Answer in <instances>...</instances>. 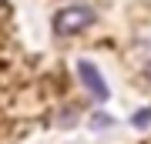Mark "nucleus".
I'll list each match as a JSON object with an SVG mask.
<instances>
[{
  "instance_id": "3",
  "label": "nucleus",
  "mask_w": 151,
  "mask_h": 144,
  "mask_svg": "<svg viewBox=\"0 0 151 144\" xmlns=\"http://www.w3.org/2000/svg\"><path fill=\"white\" fill-rule=\"evenodd\" d=\"M134 124H138V128L151 124V111H138V114H134Z\"/></svg>"
},
{
  "instance_id": "1",
  "label": "nucleus",
  "mask_w": 151,
  "mask_h": 144,
  "mask_svg": "<svg viewBox=\"0 0 151 144\" xmlns=\"http://www.w3.org/2000/svg\"><path fill=\"white\" fill-rule=\"evenodd\" d=\"M91 24H94V10L91 7H64L54 17V34L57 37H74V34L87 30Z\"/></svg>"
},
{
  "instance_id": "2",
  "label": "nucleus",
  "mask_w": 151,
  "mask_h": 144,
  "mask_svg": "<svg viewBox=\"0 0 151 144\" xmlns=\"http://www.w3.org/2000/svg\"><path fill=\"white\" fill-rule=\"evenodd\" d=\"M77 74H81L84 87L97 97V101H108V94H111V91H108V80L101 77V70H97L91 60H81V64H77Z\"/></svg>"
}]
</instances>
